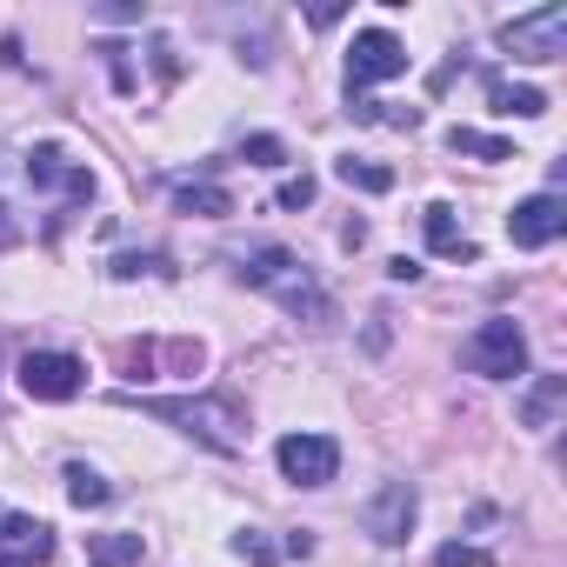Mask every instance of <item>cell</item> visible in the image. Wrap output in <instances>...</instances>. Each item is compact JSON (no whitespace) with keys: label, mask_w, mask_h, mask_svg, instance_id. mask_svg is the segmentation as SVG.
Instances as JSON below:
<instances>
[{"label":"cell","mask_w":567,"mask_h":567,"mask_svg":"<svg viewBox=\"0 0 567 567\" xmlns=\"http://www.w3.org/2000/svg\"><path fill=\"white\" fill-rule=\"evenodd\" d=\"M234 274L247 280V288H260V295H274L280 308H288L295 321H315V328H328L334 321V301L315 288V274L288 254V247H274V240H254V247H240L234 254Z\"/></svg>","instance_id":"1"},{"label":"cell","mask_w":567,"mask_h":567,"mask_svg":"<svg viewBox=\"0 0 567 567\" xmlns=\"http://www.w3.org/2000/svg\"><path fill=\"white\" fill-rule=\"evenodd\" d=\"M154 421H174V427H187V434H200L207 447H220V454H240L247 447V408L234 401V394H200V401H141Z\"/></svg>","instance_id":"2"},{"label":"cell","mask_w":567,"mask_h":567,"mask_svg":"<svg viewBox=\"0 0 567 567\" xmlns=\"http://www.w3.org/2000/svg\"><path fill=\"white\" fill-rule=\"evenodd\" d=\"M461 361H467V374H481V381H520V374H527V334H520L507 315H494V321H481V328L467 334Z\"/></svg>","instance_id":"3"},{"label":"cell","mask_w":567,"mask_h":567,"mask_svg":"<svg viewBox=\"0 0 567 567\" xmlns=\"http://www.w3.org/2000/svg\"><path fill=\"white\" fill-rule=\"evenodd\" d=\"M501 48H507L514 61H560V48H567V8L554 0V8L514 14V21L501 28Z\"/></svg>","instance_id":"4"},{"label":"cell","mask_w":567,"mask_h":567,"mask_svg":"<svg viewBox=\"0 0 567 567\" xmlns=\"http://www.w3.org/2000/svg\"><path fill=\"white\" fill-rule=\"evenodd\" d=\"M394 74H408V48H401L388 28L354 34V48H348V101H354L361 87H374V81H394Z\"/></svg>","instance_id":"5"},{"label":"cell","mask_w":567,"mask_h":567,"mask_svg":"<svg viewBox=\"0 0 567 567\" xmlns=\"http://www.w3.org/2000/svg\"><path fill=\"white\" fill-rule=\"evenodd\" d=\"M81 388H87V368H81L74 354L41 348V354L21 361V394H28V401H74Z\"/></svg>","instance_id":"6"},{"label":"cell","mask_w":567,"mask_h":567,"mask_svg":"<svg viewBox=\"0 0 567 567\" xmlns=\"http://www.w3.org/2000/svg\"><path fill=\"white\" fill-rule=\"evenodd\" d=\"M274 454H280V474H288L295 487H328L341 474V447L328 434H288Z\"/></svg>","instance_id":"7"},{"label":"cell","mask_w":567,"mask_h":567,"mask_svg":"<svg viewBox=\"0 0 567 567\" xmlns=\"http://www.w3.org/2000/svg\"><path fill=\"white\" fill-rule=\"evenodd\" d=\"M560 234H567V200H560V194H534V200H520V207L507 214V240L527 247V254H534V247H554Z\"/></svg>","instance_id":"8"},{"label":"cell","mask_w":567,"mask_h":567,"mask_svg":"<svg viewBox=\"0 0 567 567\" xmlns=\"http://www.w3.org/2000/svg\"><path fill=\"white\" fill-rule=\"evenodd\" d=\"M414 514H421L414 487H408V481H388V487L368 501V514H361V520H368V534H374L381 547H401V540L414 534Z\"/></svg>","instance_id":"9"},{"label":"cell","mask_w":567,"mask_h":567,"mask_svg":"<svg viewBox=\"0 0 567 567\" xmlns=\"http://www.w3.org/2000/svg\"><path fill=\"white\" fill-rule=\"evenodd\" d=\"M54 554V527L34 514H0V567H41Z\"/></svg>","instance_id":"10"},{"label":"cell","mask_w":567,"mask_h":567,"mask_svg":"<svg viewBox=\"0 0 567 567\" xmlns=\"http://www.w3.org/2000/svg\"><path fill=\"white\" fill-rule=\"evenodd\" d=\"M28 181H34V187H54V194H68V200H87V194H94V174H87L81 161H68L54 141L28 154Z\"/></svg>","instance_id":"11"},{"label":"cell","mask_w":567,"mask_h":567,"mask_svg":"<svg viewBox=\"0 0 567 567\" xmlns=\"http://www.w3.org/2000/svg\"><path fill=\"white\" fill-rule=\"evenodd\" d=\"M421 227H427V247H434V254H447V260H481V247L461 234V220H454L447 200H434V207L421 214Z\"/></svg>","instance_id":"12"},{"label":"cell","mask_w":567,"mask_h":567,"mask_svg":"<svg viewBox=\"0 0 567 567\" xmlns=\"http://www.w3.org/2000/svg\"><path fill=\"white\" fill-rule=\"evenodd\" d=\"M487 107H494V114H520V121H534V114H547V94H540V87H527V81L487 74Z\"/></svg>","instance_id":"13"},{"label":"cell","mask_w":567,"mask_h":567,"mask_svg":"<svg viewBox=\"0 0 567 567\" xmlns=\"http://www.w3.org/2000/svg\"><path fill=\"white\" fill-rule=\"evenodd\" d=\"M560 401H567V374H540V381L527 388V401H520V421H527V427H554Z\"/></svg>","instance_id":"14"},{"label":"cell","mask_w":567,"mask_h":567,"mask_svg":"<svg viewBox=\"0 0 567 567\" xmlns=\"http://www.w3.org/2000/svg\"><path fill=\"white\" fill-rule=\"evenodd\" d=\"M447 147H454V154H474V161H520V154H514V141L481 134V127H447Z\"/></svg>","instance_id":"15"},{"label":"cell","mask_w":567,"mask_h":567,"mask_svg":"<svg viewBox=\"0 0 567 567\" xmlns=\"http://www.w3.org/2000/svg\"><path fill=\"white\" fill-rule=\"evenodd\" d=\"M174 207H181V214H200V220H220V214H234V194L200 181V187H181V194H174Z\"/></svg>","instance_id":"16"},{"label":"cell","mask_w":567,"mask_h":567,"mask_svg":"<svg viewBox=\"0 0 567 567\" xmlns=\"http://www.w3.org/2000/svg\"><path fill=\"white\" fill-rule=\"evenodd\" d=\"M334 174H341L348 187H361V194H388V187H394V167H374V161H354V154L334 161Z\"/></svg>","instance_id":"17"},{"label":"cell","mask_w":567,"mask_h":567,"mask_svg":"<svg viewBox=\"0 0 567 567\" xmlns=\"http://www.w3.org/2000/svg\"><path fill=\"white\" fill-rule=\"evenodd\" d=\"M127 560H141V534H101L87 547V567H127Z\"/></svg>","instance_id":"18"},{"label":"cell","mask_w":567,"mask_h":567,"mask_svg":"<svg viewBox=\"0 0 567 567\" xmlns=\"http://www.w3.org/2000/svg\"><path fill=\"white\" fill-rule=\"evenodd\" d=\"M107 494H114V487H107V481H101L94 467H81V461L68 467V501H74V507H101Z\"/></svg>","instance_id":"19"},{"label":"cell","mask_w":567,"mask_h":567,"mask_svg":"<svg viewBox=\"0 0 567 567\" xmlns=\"http://www.w3.org/2000/svg\"><path fill=\"white\" fill-rule=\"evenodd\" d=\"M107 274H114V280H141V274H154V280H174L167 254H121V260H114Z\"/></svg>","instance_id":"20"},{"label":"cell","mask_w":567,"mask_h":567,"mask_svg":"<svg viewBox=\"0 0 567 567\" xmlns=\"http://www.w3.org/2000/svg\"><path fill=\"white\" fill-rule=\"evenodd\" d=\"M240 161H247V167H280V161H288V147H280L274 134H254V141L240 147Z\"/></svg>","instance_id":"21"},{"label":"cell","mask_w":567,"mask_h":567,"mask_svg":"<svg viewBox=\"0 0 567 567\" xmlns=\"http://www.w3.org/2000/svg\"><path fill=\"white\" fill-rule=\"evenodd\" d=\"M234 554H240L247 567H274V560H280V547H267L254 527H247V534H234Z\"/></svg>","instance_id":"22"},{"label":"cell","mask_w":567,"mask_h":567,"mask_svg":"<svg viewBox=\"0 0 567 567\" xmlns=\"http://www.w3.org/2000/svg\"><path fill=\"white\" fill-rule=\"evenodd\" d=\"M434 567H494V554H487V547H461V540H447V547L434 554Z\"/></svg>","instance_id":"23"},{"label":"cell","mask_w":567,"mask_h":567,"mask_svg":"<svg viewBox=\"0 0 567 567\" xmlns=\"http://www.w3.org/2000/svg\"><path fill=\"white\" fill-rule=\"evenodd\" d=\"M315 200V174H295V181H280V194H274V207H288V214H301Z\"/></svg>","instance_id":"24"},{"label":"cell","mask_w":567,"mask_h":567,"mask_svg":"<svg viewBox=\"0 0 567 567\" xmlns=\"http://www.w3.org/2000/svg\"><path fill=\"white\" fill-rule=\"evenodd\" d=\"M101 54H107V68H114V87H121V94H134V68H127V48H114V41H107Z\"/></svg>","instance_id":"25"},{"label":"cell","mask_w":567,"mask_h":567,"mask_svg":"<svg viewBox=\"0 0 567 567\" xmlns=\"http://www.w3.org/2000/svg\"><path fill=\"white\" fill-rule=\"evenodd\" d=\"M154 68H161V81H174V74H181V61H174V41H154Z\"/></svg>","instance_id":"26"},{"label":"cell","mask_w":567,"mask_h":567,"mask_svg":"<svg viewBox=\"0 0 567 567\" xmlns=\"http://www.w3.org/2000/svg\"><path fill=\"white\" fill-rule=\"evenodd\" d=\"M388 274H394V280H421V260H408V254H394V260H388Z\"/></svg>","instance_id":"27"},{"label":"cell","mask_w":567,"mask_h":567,"mask_svg":"<svg viewBox=\"0 0 567 567\" xmlns=\"http://www.w3.org/2000/svg\"><path fill=\"white\" fill-rule=\"evenodd\" d=\"M8 240H21V227L8 220V207H0V247H8Z\"/></svg>","instance_id":"28"}]
</instances>
